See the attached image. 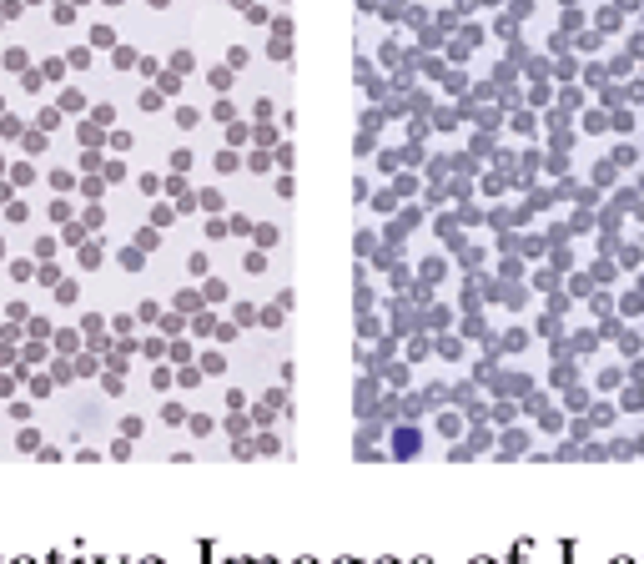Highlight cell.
Listing matches in <instances>:
<instances>
[{
  "label": "cell",
  "instance_id": "obj_1",
  "mask_svg": "<svg viewBox=\"0 0 644 564\" xmlns=\"http://www.w3.org/2000/svg\"><path fill=\"white\" fill-rule=\"evenodd\" d=\"M614 262H619V272H639L644 267V242L639 237H619L614 242Z\"/></svg>",
  "mask_w": 644,
  "mask_h": 564
},
{
  "label": "cell",
  "instance_id": "obj_2",
  "mask_svg": "<svg viewBox=\"0 0 644 564\" xmlns=\"http://www.w3.org/2000/svg\"><path fill=\"white\" fill-rule=\"evenodd\" d=\"M614 313H619L624 322H639V318H644V293H639V288L614 293Z\"/></svg>",
  "mask_w": 644,
  "mask_h": 564
},
{
  "label": "cell",
  "instance_id": "obj_3",
  "mask_svg": "<svg viewBox=\"0 0 644 564\" xmlns=\"http://www.w3.org/2000/svg\"><path fill=\"white\" fill-rule=\"evenodd\" d=\"M614 353H619V358H624V363H629V358H634V353H644V332H639V322H634V327H629V322H624V327H619V332H614Z\"/></svg>",
  "mask_w": 644,
  "mask_h": 564
},
{
  "label": "cell",
  "instance_id": "obj_4",
  "mask_svg": "<svg viewBox=\"0 0 644 564\" xmlns=\"http://www.w3.org/2000/svg\"><path fill=\"white\" fill-rule=\"evenodd\" d=\"M614 403H619V413H644V383L624 378L619 393H614Z\"/></svg>",
  "mask_w": 644,
  "mask_h": 564
},
{
  "label": "cell",
  "instance_id": "obj_5",
  "mask_svg": "<svg viewBox=\"0 0 644 564\" xmlns=\"http://www.w3.org/2000/svg\"><path fill=\"white\" fill-rule=\"evenodd\" d=\"M604 66H609V76H614V81H629V76L639 71V61H634V50H629V45L609 50V61H604Z\"/></svg>",
  "mask_w": 644,
  "mask_h": 564
},
{
  "label": "cell",
  "instance_id": "obj_6",
  "mask_svg": "<svg viewBox=\"0 0 644 564\" xmlns=\"http://www.w3.org/2000/svg\"><path fill=\"white\" fill-rule=\"evenodd\" d=\"M594 217H599V232H624V222H629V212H619V207H609V202H599L594 207Z\"/></svg>",
  "mask_w": 644,
  "mask_h": 564
},
{
  "label": "cell",
  "instance_id": "obj_7",
  "mask_svg": "<svg viewBox=\"0 0 644 564\" xmlns=\"http://www.w3.org/2000/svg\"><path fill=\"white\" fill-rule=\"evenodd\" d=\"M589 403H594V393L584 388V383H569L564 388V413H589Z\"/></svg>",
  "mask_w": 644,
  "mask_h": 564
},
{
  "label": "cell",
  "instance_id": "obj_8",
  "mask_svg": "<svg viewBox=\"0 0 644 564\" xmlns=\"http://www.w3.org/2000/svg\"><path fill=\"white\" fill-rule=\"evenodd\" d=\"M639 151H644V146H634V141H614L609 161L619 166V172H639Z\"/></svg>",
  "mask_w": 644,
  "mask_h": 564
},
{
  "label": "cell",
  "instance_id": "obj_9",
  "mask_svg": "<svg viewBox=\"0 0 644 564\" xmlns=\"http://www.w3.org/2000/svg\"><path fill=\"white\" fill-rule=\"evenodd\" d=\"M614 418H619V403L609 398V393H604V398H594V403H589V423H594V428H609Z\"/></svg>",
  "mask_w": 644,
  "mask_h": 564
},
{
  "label": "cell",
  "instance_id": "obj_10",
  "mask_svg": "<svg viewBox=\"0 0 644 564\" xmlns=\"http://www.w3.org/2000/svg\"><path fill=\"white\" fill-rule=\"evenodd\" d=\"M569 232H574V237H589V232H599V217H594V207H574V217H569Z\"/></svg>",
  "mask_w": 644,
  "mask_h": 564
},
{
  "label": "cell",
  "instance_id": "obj_11",
  "mask_svg": "<svg viewBox=\"0 0 644 564\" xmlns=\"http://www.w3.org/2000/svg\"><path fill=\"white\" fill-rule=\"evenodd\" d=\"M599 343H604V337H599V327H579V332H574V358H594V353H599Z\"/></svg>",
  "mask_w": 644,
  "mask_h": 564
},
{
  "label": "cell",
  "instance_id": "obj_12",
  "mask_svg": "<svg viewBox=\"0 0 644 564\" xmlns=\"http://www.w3.org/2000/svg\"><path fill=\"white\" fill-rule=\"evenodd\" d=\"M594 26H599L604 36H619V31H624V11H619V6H614V0H609V6H599V16H594Z\"/></svg>",
  "mask_w": 644,
  "mask_h": 564
},
{
  "label": "cell",
  "instance_id": "obj_13",
  "mask_svg": "<svg viewBox=\"0 0 644 564\" xmlns=\"http://www.w3.org/2000/svg\"><path fill=\"white\" fill-rule=\"evenodd\" d=\"M634 111H639V106H629V101L609 111V131H614V136H629V131H634Z\"/></svg>",
  "mask_w": 644,
  "mask_h": 564
},
{
  "label": "cell",
  "instance_id": "obj_14",
  "mask_svg": "<svg viewBox=\"0 0 644 564\" xmlns=\"http://www.w3.org/2000/svg\"><path fill=\"white\" fill-rule=\"evenodd\" d=\"M589 182H594L599 192H609V187L619 182V166H614L609 156H599V161H594V172H589Z\"/></svg>",
  "mask_w": 644,
  "mask_h": 564
},
{
  "label": "cell",
  "instance_id": "obj_15",
  "mask_svg": "<svg viewBox=\"0 0 644 564\" xmlns=\"http://www.w3.org/2000/svg\"><path fill=\"white\" fill-rule=\"evenodd\" d=\"M589 277H594V282H599V288H614V282H619V262H614V257H604V252H599V262H594V267H589Z\"/></svg>",
  "mask_w": 644,
  "mask_h": 564
},
{
  "label": "cell",
  "instance_id": "obj_16",
  "mask_svg": "<svg viewBox=\"0 0 644 564\" xmlns=\"http://www.w3.org/2000/svg\"><path fill=\"white\" fill-rule=\"evenodd\" d=\"M609 192H614V197H609V207H619V212H629V207H634V202L644 197V192H639L634 182H614Z\"/></svg>",
  "mask_w": 644,
  "mask_h": 564
},
{
  "label": "cell",
  "instance_id": "obj_17",
  "mask_svg": "<svg viewBox=\"0 0 644 564\" xmlns=\"http://www.w3.org/2000/svg\"><path fill=\"white\" fill-rule=\"evenodd\" d=\"M594 288H599V282H594V277H589V272H569V288H564V293H569V298H574V303H584V298H589V293H594Z\"/></svg>",
  "mask_w": 644,
  "mask_h": 564
},
{
  "label": "cell",
  "instance_id": "obj_18",
  "mask_svg": "<svg viewBox=\"0 0 644 564\" xmlns=\"http://www.w3.org/2000/svg\"><path fill=\"white\" fill-rule=\"evenodd\" d=\"M579 459H584V464H609V443H604V438H584V443H579Z\"/></svg>",
  "mask_w": 644,
  "mask_h": 564
},
{
  "label": "cell",
  "instance_id": "obj_19",
  "mask_svg": "<svg viewBox=\"0 0 644 564\" xmlns=\"http://www.w3.org/2000/svg\"><path fill=\"white\" fill-rule=\"evenodd\" d=\"M584 303H589V313H594V318H609V313H614V288H594Z\"/></svg>",
  "mask_w": 644,
  "mask_h": 564
},
{
  "label": "cell",
  "instance_id": "obj_20",
  "mask_svg": "<svg viewBox=\"0 0 644 564\" xmlns=\"http://www.w3.org/2000/svg\"><path fill=\"white\" fill-rule=\"evenodd\" d=\"M624 378H629V373L614 363V368H599V373H594V388H599V393H619V383H624Z\"/></svg>",
  "mask_w": 644,
  "mask_h": 564
},
{
  "label": "cell",
  "instance_id": "obj_21",
  "mask_svg": "<svg viewBox=\"0 0 644 564\" xmlns=\"http://www.w3.org/2000/svg\"><path fill=\"white\" fill-rule=\"evenodd\" d=\"M549 383H554V388H569V383H579V368H574V358H559V363H554V373H549Z\"/></svg>",
  "mask_w": 644,
  "mask_h": 564
},
{
  "label": "cell",
  "instance_id": "obj_22",
  "mask_svg": "<svg viewBox=\"0 0 644 564\" xmlns=\"http://www.w3.org/2000/svg\"><path fill=\"white\" fill-rule=\"evenodd\" d=\"M539 428H544V433H559V428H569V413L549 403V408H539Z\"/></svg>",
  "mask_w": 644,
  "mask_h": 564
},
{
  "label": "cell",
  "instance_id": "obj_23",
  "mask_svg": "<svg viewBox=\"0 0 644 564\" xmlns=\"http://www.w3.org/2000/svg\"><path fill=\"white\" fill-rule=\"evenodd\" d=\"M584 131H589V136H604V131H609V111H604V106H599V111H584Z\"/></svg>",
  "mask_w": 644,
  "mask_h": 564
},
{
  "label": "cell",
  "instance_id": "obj_24",
  "mask_svg": "<svg viewBox=\"0 0 644 564\" xmlns=\"http://www.w3.org/2000/svg\"><path fill=\"white\" fill-rule=\"evenodd\" d=\"M599 106H604V111L624 106V81H609V86H599Z\"/></svg>",
  "mask_w": 644,
  "mask_h": 564
},
{
  "label": "cell",
  "instance_id": "obj_25",
  "mask_svg": "<svg viewBox=\"0 0 644 564\" xmlns=\"http://www.w3.org/2000/svg\"><path fill=\"white\" fill-rule=\"evenodd\" d=\"M609 81H614V76H609L604 61H589V66H584V86H609Z\"/></svg>",
  "mask_w": 644,
  "mask_h": 564
},
{
  "label": "cell",
  "instance_id": "obj_26",
  "mask_svg": "<svg viewBox=\"0 0 644 564\" xmlns=\"http://www.w3.org/2000/svg\"><path fill=\"white\" fill-rule=\"evenodd\" d=\"M569 202H579V207H599V202H604V192H599L594 182H589V187H579V182H574V197H569Z\"/></svg>",
  "mask_w": 644,
  "mask_h": 564
},
{
  "label": "cell",
  "instance_id": "obj_27",
  "mask_svg": "<svg viewBox=\"0 0 644 564\" xmlns=\"http://www.w3.org/2000/svg\"><path fill=\"white\" fill-rule=\"evenodd\" d=\"M559 106H564V111H584V91L564 81V86H559Z\"/></svg>",
  "mask_w": 644,
  "mask_h": 564
},
{
  "label": "cell",
  "instance_id": "obj_28",
  "mask_svg": "<svg viewBox=\"0 0 644 564\" xmlns=\"http://www.w3.org/2000/svg\"><path fill=\"white\" fill-rule=\"evenodd\" d=\"M624 101H629V106H644V76H639V71L624 81Z\"/></svg>",
  "mask_w": 644,
  "mask_h": 564
},
{
  "label": "cell",
  "instance_id": "obj_29",
  "mask_svg": "<svg viewBox=\"0 0 644 564\" xmlns=\"http://www.w3.org/2000/svg\"><path fill=\"white\" fill-rule=\"evenodd\" d=\"M574 45H579L584 55H594V50H604V31H584V36H579Z\"/></svg>",
  "mask_w": 644,
  "mask_h": 564
},
{
  "label": "cell",
  "instance_id": "obj_30",
  "mask_svg": "<svg viewBox=\"0 0 644 564\" xmlns=\"http://www.w3.org/2000/svg\"><path fill=\"white\" fill-rule=\"evenodd\" d=\"M549 131H554V151H569V146H574V141H579V136H574V126H569V121H564V126H549Z\"/></svg>",
  "mask_w": 644,
  "mask_h": 564
},
{
  "label": "cell",
  "instance_id": "obj_31",
  "mask_svg": "<svg viewBox=\"0 0 644 564\" xmlns=\"http://www.w3.org/2000/svg\"><path fill=\"white\" fill-rule=\"evenodd\" d=\"M549 257H554V272H574V252H569V242H564V247H549Z\"/></svg>",
  "mask_w": 644,
  "mask_h": 564
},
{
  "label": "cell",
  "instance_id": "obj_32",
  "mask_svg": "<svg viewBox=\"0 0 644 564\" xmlns=\"http://www.w3.org/2000/svg\"><path fill=\"white\" fill-rule=\"evenodd\" d=\"M609 459H634V438H609Z\"/></svg>",
  "mask_w": 644,
  "mask_h": 564
},
{
  "label": "cell",
  "instance_id": "obj_33",
  "mask_svg": "<svg viewBox=\"0 0 644 564\" xmlns=\"http://www.w3.org/2000/svg\"><path fill=\"white\" fill-rule=\"evenodd\" d=\"M559 332H564V322H559L554 313H544V318H539V337H549V343H554Z\"/></svg>",
  "mask_w": 644,
  "mask_h": 564
},
{
  "label": "cell",
  "instance_id": "obj_34",
  "mask_svg": "<svg viewBox=\"0 0 644 564\" xmlns=\"http://www.w3.org/2000/svg\"><path fill=\"white\" fill-rule=\"evenodd\" d=\"M569 237H574V232H569V222H554V227H549V247H564Z\"/></svg>",
  "mask_w": 644,
  "mask_h": 564
},
{
  "label": "cell",
  "instance_id": "obj_35",
  "mask_svg": "<svg viewBox=\"0 0 644 564\" xmlns=\"http://www.w3.org/2000/svg\"><path fill=\"white\" fill-rule=\"evenodd\" d=\"M523 343H529V332H523V327H513V332H503V348H508V353H518Z\"/></svg>",
  "mask_w": 644,
  "mask_h": 564
},
{
  "label": "cell",
  "instance_id": "obj_36",
  "mask_svg": "<svg viewBox=\"0 0 644 564\" xmlns=\"http://www.w3.org/2000/svg\"><path fill=\"white\" fill-rule=\"evenodd\" d=\"M549 50H554V55H564V50H574V40H569V31H554V36H549Z\"/></svg>",
  "mask_w": 644,
  "mask_h": 564
},
{
  "label": "cell",
  "instance_id": "obj_37",
  "mask_svg": "<svg viewBox=\"0 0 644 564\" xmlns=\"http://www.w3.org/2000/svg\"><path fill=\"white\" fill-rule=\"evenodd\" d=\"M569 308H574V298H569V293H554V298H549V313H554V318H564Z\"/></svg>",
  "mask_w": 644,
  "mask_h": 564
},
{
  "label": "cell",
  "instance_id": "obj_38",
  "mask_svg": "<svg viewBox=\"0 0 644 564\" xmlns=\"http://www.w3.org/2000/svg\"><path fill=\"white\" fill-rule=\"evenodd\" d=\"M554 459H564V464H574V459H579V443H574V438H564V443L554 448Z\"/></svg>",
  "mask_w": 644,
  "mask_h": 564
},
{
  "label": "cell",
  "instance_id": "obj_39",
  "mask_svg": "<svg viewBox=\"0 0 644 564\" xmlns=\"http://www.w3.org/2000/svg\"><path fill=\"white\" fill-rule=\"evenodd\" d=\"M549 172H554V177H569V151H554V156H549Z\"/></svg>",
  "mask_w": 644,
  "mask_h": 564
},
{
  "label": "cell",
  "instance_id": "obj_40",
  "mask_svg": "<svg viewBox=\"0 0 644 564\" xmlns=\"http://www.w3.org/2000/svg\"><path fill=\"white\" fill-rule=\"evenodd\" d=\"M398 454H403V459L418 454V433H398Z\"/></svg>",
  "mask_w": 644,
  "mask_h": 564
},
{
  "label": "cell",
  "instance_id": "obj_41",
  "mask_svg": "<svg viewBox=\"0 0 644 564\" xmlns=\"http://www.w3.org/2000/svg\"><path fill=\"white\" fill-rule=\"evenodd\" d=\"M584 26V11L579 6H564V31H579Z\"/></svg>",
  "mask_w": 644,
  "mask_h": 564
},
{
  "label": "cell",
  "instance_id": "obj_42",
  "mask_svg": "<svg viewBox=\"0 0 644 564\" xmlns=\"http://www.w3.org/2000/svg\"><path fill=\"white\" fill-rule=\"evenodd\" d=\"M554 76H559V86H564V81H574V76H579V61H559V66H554Z\"/></svg>",
  "mask_w": 644,
  "mask_h": 564
},
{
  "label": "cell",
  "instance_id": "obj_43",
  "mask_svg": "<svg viewBox=\"0 0 644 564\" xmlns=\"http://www.w3.org/2000/svg\"><path fill=\"white\" fill-rule=\"evenodd\" d=\"M624 373H629V378H634V383H644V353H634V358H629V363H624Z\"/></svg>",
  "mask_w": 644,
  "mask_h": 564
},
{
  "label": "cell",
  "instance_id": "obj_44",
  "mask_svg": "<svg viewBox=\"0 0 644 564\" xmlns=\"http://www.w3.org/2000/svg\"><path fill=\"white\" fill-rule=\"evenodd\" d=\"M534 282H539V293H554V288H559V272H554V267H549V272H539V277H534Z\"/></svg>",
  "mask_w": 644,
  "mask_h": 564
},
{
  "label": "cell",
  "instance_id": "obj_45",
  "mask_svg": "<svg viewBox=\"0 0 644 564\" xmlns=\"http://www.w3.org/2000/svg\"><path fill=\"white\" fill-rule=\"evenodd\" d=\"M549 202H554V192H534V197H529V207H523V212H544Z\"/></svg>",
  "mask_w": 644,
  "mask_h": 564
},
{
  "label": "cell",
  "instance_id": "obj_46",
  "mask_svg": "<svg viewBox=\"0 0 644 564\" xmlns=\"http://www.w3.org/2000/svg\"><path fill=\"white\" fill-rule=\"evenodd\" d=\"M523 298H529V293H523V288H518V282H513V288L503 293V303H508V308H523Z\"/></svg>",
  "mask_w": 644,
  "mask_h": 564
},
{
  "label": "cell",
  "instance_id": "obj_47",
  "mask_svg": "<svg viewBox=\"0 0 644 564\" xmlns=\"http://www.w3.org/2000/svg\"><path fill=\"white\" fill-rule=\"evenodd\" d=\"M624 45L634 50V61H639V55H644V31H629V40H624Z\"/></svg>",
  "mask_w": 644,
  "mask_h": 564
},
{
  "label": "cell",
  "instance_id": "obj_48",
  "mask_svg": "<svg viewBox=\"0 0 644 564\" xmlns=\"http://www.w3.org/2000/svg\"><path fill=\"white\" fill-rule=\"evenodd\" d=\"M529 413H539V408H549V393H529V403H523Z\"/></svg>",
  "mask_w": 644,
  "mask_h": 564
},
{
  "label": "cell",
  "instance_id": "obj_49",
  "mask_svg": "<svg viewBox=\"0 0 644 564\" xmlns=\"http://www.w3.org/2000/svg\"><path fill=\"white\" fill-rule=\"evenodd\" d=\"M614 6H619L624 16H639V6H644V0H614Z\"/></svg>",
  "mask_w": 644,
  "mask_h": 564
},
{
  "label": "cell",
  "instance_id": "obj_50",
  "mask_svg": "<svg viewBox=\"0 0 644 564\" xmlns=\"http://www.w3.org/2000/svg\"><path fill=\"white\" fill-rule=\"evenodd\" d=\"M629 222H639V227H644V197H639V202L629 207Z\"/></svg>",
  "mask_w": 644,
  "mask_h": 564
},
{
  "label": "cell",
  "instance_id": "obj_51",
  "mask_svg": "<svg viewBox=\"0 0 644 564\" xmlns=\"http://www.w3.org/2000/svg\"><path fill=\"white\" fill-rule=\"evenodd\" d=\"M634 459H644V433H639V438H634Z\"/></svg>",
  "mask_w": 644,
  "mask_h": 564
},
{
  "label": "cell",
  "instance_id": "obj_52",
  "mask_svg": "<svg viewBox=\"0 0 644 564\" xmlns=\"http://www.w3.org/2000/svg\"><path fill=\"white\" fill-rule=\"evenodd\" d=\"M634 288H639V293H644V267H639V272H634Z\"/></svg>",
  "mask_w": 644,
  "mask_h": 564
},
{
  "label": "cell",
  "instance_id": "obj_53",
  "mask_svg": "<svg viewBox=\"0 0 644 564\" xmlns=\"http://www.w3.org/2000/svg\"><path fill=\"white\" fill-rule=\"evenodd\" d=\"M639 31H644V6H639Z\"/></svg>",
  "mask_w": 644,
  "mask_h": 564
},
{
  "label": "cell",
  "instance_id": "obj_54",
  "mask_svg": "<svg viewBox=\"0 0 644 564\" xmlns=\"http://www.w3.org/2000/svg\"><path fill=\"white\" fill-rule=\"evenodd\" d=\"M639 76H644V55H639Z\"/></svg>",
  "mask_w": 644,
  "mask_h": 564
},
{
  "label": "cell",
  "instance_id": "obj_55",
  "mask_svg": "<svg viewBox=\"0 0 644 564\" xmlns=\"http://www.w3.org/2000/svg\"><path fill=\"white\" fill-rule=\"evenodd\" d=\"M564 6H579V0H564Z\"/></svg>",
  "mask_w": 644,
  "mask_h": 564
},
{
  "label": "cell",
  "instance_id": "obj_56",
  "mask_svg": "<svg viewBox=\"0 0 644 564\" xmlns=\"http://www.w3.org/2000/svg\"><path fill=\"white\" fill-rule=\"evenodd\" d=\"M639 242H644V227H639Z\"/></svg>",
  "mask_w": 644,
  "mask_h": 564
},
{
  "label": "cell",
  "instance_id": "obj_57",
  "mask_svg": "<svg viewBox=\"0 0 644 564\" xmlns=\"http://www.w3.org/2000/svg\"><path fill=\"white\" fill-rule=\"evenodd\" d=\"M639 332H644V318H639Z\"/></svg>",
  "mask_w": 644,
  "mask_h": 564
},
{
  "label": "cell",
  "instance_id": "obj_58",
  "mask_svg": "<svg viewBox=\"0 0 644 564\" xmlns=\"http://www.w3.org/2000/svg\"><path fill=\"white\" fill-rule=\"evenodd\" d=\"M639 418H644V413H639Z\"/></svg>",
  "mask_w": 644,
  "mask_h": 564
}]
</instances>
